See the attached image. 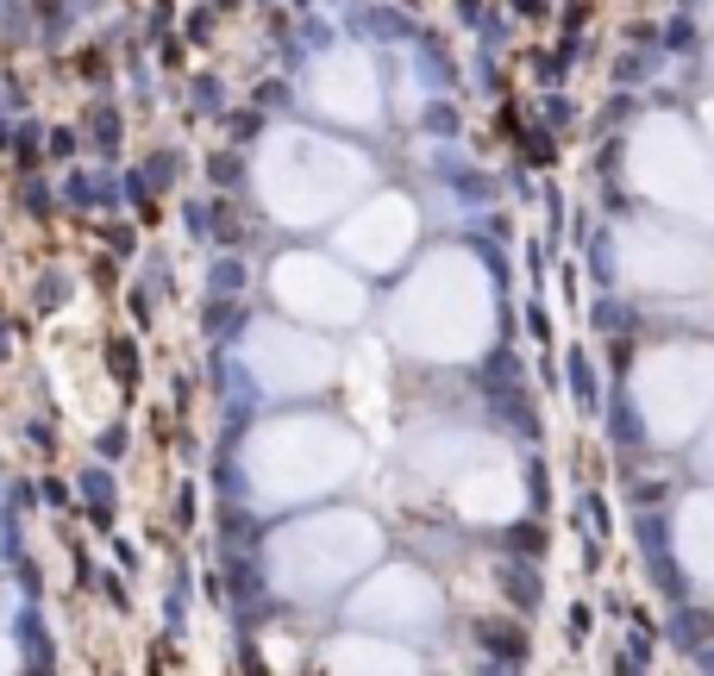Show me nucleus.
<instances>
[{
    "mask_svg": "<svg viewBox=\"0 0 714 676\" xmlns=\"http://www.w3.org/2000/svg\"><path fill=\"white\" fill-rule=\"evenodd\" d=\"M602 207H608V220H620V213H633V200L620 195V182H608V188H602Z\"/></svg>",
    "mask_w": 714,
    "mask_h": 676,
    "instance_id": "nucleus-29",
    "label": "nucleus"
},
{
    "mask_svg": "<svg viewBox=\"0 0 714 676\" xmlns=\"http://www.w3.org/2000/svg\"><path fill=\"white\" fill-rule=\"evenodd\" d=\"M352 32L357 38H370V45H414V38H420L414 13H402V7H357Z\"/></svg>",
    "mask_w": 714,
    "mask_h": 676,
    "instance_id": "nucleus-2",
    "label": "nucleus"
},
{
    "mask_svg": "<svg viewBox=\"0 0 714 676\" xmlns=\"http://www.w3.org/2000/svg\"><path fill=\"white\" fill-rule=\"evenodd\" d=\"M245 257H213V270H207V295L213 300H238L245 295Z\"/></svg>",
    "mask_w": 714,
    "mask_h": 676,
    "instance_id": "nucleus-9",
    "label": "nucleus"
},
{
    "mask_svg": "<svg viewBox=\"0 0 714 676\" xmlns=\"http://www.w3.org/2000/svg\"><path fill=\"white\" fill-rule=\"evenodd\" d=\"M520 489H527V507H545V501H552V470H545L539 451L520 457Z\"/></svg>",
    "mask_w": 714,
    "mask_h": 676,
    "instance_id": "nucleus-12",
    "label": "nucleus"
},
{
    "mask_svg": "<svg viewBox=\"0 0 714 676\" xmlns=\"http://www.w3.org/2000/svg\"><path fill=\"white\" fill-rule=\"evenodd\" d=\"M232 145H251V138H257V125H263V113H257V107H251V113H232Z\"/></svg>",
    "mask_w": 714,
    "mask_h": 676,
    "instance_id": "nucleus-22",
    "label": "nucleus"
},
{
    "mask_svg": "<svg viewBox=\"0 0 714 676\" xmlns=\"http://www.w3.org/2000/svg\"><path fill=\"white\" fill-rule=\"evenodd\" d=\"M70 200H76V207H107L113 188H107L101 175H70Z\"/></svg>",
    "mask_w": 714,
    "mask_h": 676,
    "instance_id": "nucleus-15",
    "label": "nucleus"
},
{
    "mask_svg": "<svg viewBox=\"0 0 714 676\" xmlns=\"http://www.w3.org/2000/svg\"><path fill=\"white\" fill-rule=\"evenodd\" d=\"M633 107H639V100L627 95V88H614V95L602 100V113H595V132H602V138H614V125L633 120Z\"/></svg>",
    "mask_w": 714,
    "mask_h": 676,
    "instance_id": "nucleus-14",
    "label": "nucleus"
},
{
    "mask_svg": "<svg viewBox=\"0 0 714 676\" xmlns=\"http://www.w3.org/2000/svg\"><path fill=\"white\" fill-rule=\"evenodd\" d=\"M658 50L664 57H702V32H695V20H689V13H670V20L658 25Z\"/></svg>",
    "mask_w": 714,
    "mask_h": 676,
    "instance_id": "nucleus-8",
    "label": "nucleus"
},
{
    "mask_svg": "<svg viewBox=\"0 0 714 676\" xmlns=\"http://www.w3.org/2000/svg\"><path fill=\"white\" fill-rule=\"evenodd\" d=\"M207 175H213V188H238V182H245V163H238V150H220V157L207 163Z\"/></svg>",
    "mask_w": 714,
    "mask_h": 676,
    "instance_id": "nucleus-18",
    "label": "nucleus"
},
{
    "mask_svg": "<svg viewBox=\"0 0 714 676\" xmlns=\"http://www.w3.org/2000/svg\"><path fill=\"white\" fill-rule=\"evenodd\" d=\"M95 145H101V150H113V145H120V120H113L107 107L95 113Z\"/></svg>",
    "mask_w": 714,
    "mask_h": 676,
    "instance_id": "nucleus-24",
    "label": "nucleus"
},
{
    "mask_svg": "<svg viewBox=\"0 0 714 676\" xmlns=\"http://www.w3.org/2000/svg\"><path fill=\"white\" fill-rule=\"evenodd\" d=\"M664 63H670L664 50H620V57H614V88L633 95V88H645V82H658Z\"/></svg>",
    "mask_w": 714,
    "mask_h": 676,
    "instance_id": "nucleus-6",
    "label": "nucleus"
},
{
    "mask_svg": "<svg viewBox=\"0 0 714 676\" xmlns=\"http://www.w3.org/2000/svg\"><path fill=\"white\" fill-rule=\"evenodd\" d=\"M270 107H288V82H263L257 88V113H270Z\"/></svg>",
    "mask_w": 714,
    "mask_h": 676,
    "instance_id": "nucleus-27",
    "label": "nucleus"
},
{
    "mask_svg": "<svg viewBox=\"0 0 714 676\" xmlns=\"http://www.w3.org/2000/svg\"><path fill=\"white\" fill-rule=\"evenodd\" d=\"M107 364H113V370L126 376V382L138 376V357H132V345H126V339H113V345H107Z\"/></svg>",
    "mask_w": 714,
    "mask_h": 676,
    "instance_id": "nucleus-23",
    "label": "nucleus"
},
{
    "mask_svg": "<svg viewBox=\"0 0 714 676\" xmlns=\"http://www.w3.org/2000/svg\"><path fill=\"white\" fill-rule=\"evenodd\" d=\"M220 7H232V0H220Z\"/></svg>",
    "mask_w": 714,
    "mask_h": 676,
    "instance_id": "nucleus-34",
    "label": "nucleus"
},
{
    "mask_svg": "<svg viewBox=\"0 0 714 676\" xmlns=\"http://www.w3.org/2000/svg\"><path fill=\"white\" fill-rule=\"evenodd\" d=\"M514 150H520V163L527 170H552L564 150H558V132L552 125H539V120H520V132H514Z\"/></svg>",
    "mask_w": 714,
    "mask_h": 676,
    "instance_id": "nucleus-5",
    "label": "nucleus"
},
{
    "mask_svg": "<svg viewBox=\"0 0 714 676\" xmlns=\"http://www.w3.org/2000/svg\"><path fill=\"white\" fill-rule=\"evenodd\" d=\"M477 38H483V50H502V45H508V13H489V7H483V20H477Z\"/></svg>",
    "mask_w": 714,
    "mask_h": 676,
    "instance_id": "nucleus-19",
    "label": "nucleus"
},
{
    "mask_svg": "<svg viewBox=\"0 0 714 676\" xmlns=\"http://www.w3.org/2000/svg\"><path fill=\"white\" fill-rule=\"evenodd\" d=\"M583 25H589V0H570L564 7V38H583Z\"/></svg>",
    "mask_w": 714,
    "mask_h": 676,
    "instance_id": "nucleus-25",
    "label": "nucleus"
},
{
    "mask_svg": "<svg viewBox=\"0 0 714 676\" xmlns=\"http://www.w3.org/2000/svg\"><path fill=\"white\" fill-rule=\"evenodd\" d=\"M452 7H458V20H464V25H477V20H483V7H489V0H452Z\"/></svg>",
    "mask_w": 714,
    "mask_h": 676,
    "instance_id": "nucleus-32",
    "label": "nucleus"
},
{
    "mask_svg": "<svg viewBox=\"0 0 714 676\" xmlns=\"http://www.w3.org/2000/svg\"><path fill=\"white\" fill-rule=\"evenodd\" d=\"M201 325H207L213 345H232V332H245V307H238V300H207Z\"/></svg>",
    "mask_w": 714,
    "mask_h": 676,
    "instance_id": "nucleus-10",
    "label": "nucleus"
},
{
    "mask_svg": "<svg viewBox=\"0 0 714 676\" xmlns=\"http://www.w3.org/2000/svg\"><path fill=\"white\" fill-rule=\"evenodd\" d=\"M338 676H414V664L402 657V651H389V646H345Z\"/></svg>",
    "mask_w": 714,
    "mask_h": 676,
    "instance_id": "nucleus-3",
    "label": "nucleus"
},
{
    "mask_svg": "<svg viewBox=\"0 0 714 676\" xmlns=\"http://www.w3.org/2000/svg\"><path fill=\"white\" fill-rule=\"evenodd\" d=\"M420 132H427V138H445V145H452V138L464 132V113L452 107V100H427V107H420Z\"/></svg>",
    "mask_w": 714,
    "mask_h": 676,
    "instance_id": "nucleus-11",
    "label": "nucleus"
},
{
    "mask_svg": "<svg viewBox=\"0 0 714 676\" xmlns=\"http://www.w3.org/2000/svg\"><path fill=\"white\" fill-rule=\"evenodd\" d=\"M508 7L520 20H545V13H552V0H508Z\"/></svg>",
    "mask_w": 714,
    "mask_h": 676,
    "instance_id": "nucleus-31",
    "label": "nucleus"
},
{
    "mask_svg": "<svg viewBox=\"0 0 714 676\" xmlns=\"http://www.w3.org/2000/svg\"><path fill=\"white\" fill-rule=\"evenodd\" d=\"M301 45H307V50H332V25H327V20H307V25H301Z\"/></svg>",
    "mask_w": 714,
    "mask_h": 676,
    "instance_id": "nucleus-26",
    "label": "nucleus"
},
{
    "mask_svg": "<svg viewBox=\"0 0 714 676\" xmlns=\"http://www.w3.org/2000/svg\"><path fill=\"white\" fill-rule=\"evenodd\" d=\"M539 125H552V132H570V125H577V100L558 95V88H545V100H539Z\"/></svg>",
    "mask_w": 714,
    "mask_h": 676,
    "instance_id": "nucleus-13",
    "label": "nucleus"
},
{
    "mask_svg": "<svg viewBox=\"0 0 714 676\" xmlns=\"http://www.w3.org/2000/svg\"><path fill=\"white\" fill-rule=\"evenodd\" d=\"M502 195H508V200H520V207H527V200H539V182H533V170H527V163H514V170L502 175Z\"/></svg>",
    "mask_w": 714,
    "mask_h": 676,
    "instance_id": "nucleus-17",
    "label": "nucleus"
},
{
    "mask_svg": "<svg viewBox=\"0 0 714 676\" xmlns=\"http://www.w3.org/2000/svg\"><path fill=\"white\" fill-rule=\"evenodd\" d=\"M82 495H88V507L107 520V507H113V476H107V470H88V476H82Z\"/></svg>",
    "mask_w": 714,
    "mask_h": 676,
    "instance_id": "nucleus-16",
    "label": "nucleus"
},
{
    "mask_svg": "<svg viewBox=\"0 0 714 676\" xmlns=\"http://www.w3.org/2000/svg\"><path fill=\"white\" fill-rule=\"evenodd\" d=\"M38 300H45V307H57V300H63V275H51V282H38Z\"/></svg>",
    "mask_w": 714,
    "mask_h": 676,
    "instance_id": "nucleus-33",
    "label": "nucleus"
},
{
    "mask_svg": "<svg viewBox=\"0 0 714 676\" xmlns=\"http://www.w3.org/2000/svg\"><path fill=\"white\" fill-rule=\"evenodd\" d=\"M602 407H608V445L614 451H645V426H639V414L627 407L620 382H614V401H602Z\"/></svg>",
    "mask_w": 714,
    "mask_h": 676,
    "instance_id": "nucleus-7",
    "label": "nucleus"
},
{
    "mask_svg": "<svg viewBox=\"0 0 714 676\" xmlns=\"http://www.w3.org/2000/svg\"><path fill=\"white\" fill-rule=\"evenodd\" d=\"M182 225H188L195 238H213V207H207V200H188V207H182Z\"/></svg>",
    "mask_w": 714,
    "mask_h": 676,
    "instance_id": "nucleus-20",
    "label": "nucleus"
},
{
    "mask_svg": "<svg viewBox=\"0 0 714 676\" xmlns=\"http://www.w3.org/2000/svg\"><path fill=\"white\" fill-rule=\"evenodd\" d=\"M564 382H570V401L583 414H602V376H595V357L583 345H570V357H564Z\"/></svg>",
    "mask_w": 714,
    "mask_h": 676,
    "instance_id": "nucleus-4",
    "label": "nucleus"
},
{
    "mask_svg": "<svg viewBox=\"0 0 714 676\" xmlns=\"http://www.w3.org/2000/svg\"><path fill=\"white\" fill-rule=\"evenodd\" d=\"M370 626H395V632H420V626H439V595H433V582L427 576H414V570H395L377 589V595L357 607Z\"/></svg>",
    "mask_w": 714,
    "mask_h": 676,
    "instance_id": "nucleus-1",
    "label": "nucleus"
},
{
    "mask_svg": "<svg viewBox=\"0 0 714 676\" xmlns=\"http://www.w3.org/2000/svg\"><path fill=\"white\" fill-rule=\"evenodd\" d=\"M520 320H527V332H533L539 345H552V320H545V307H539V300H527V307H520Z\"/></svg>",
    "mask_w": 714,
    "mask_h": 676,
    "instance_id": "nucleus-21",
    "label": "nucleus"
},
{
    "mask_svg": "<svg viewBox=\"0 0 714 676\" xmlns=\"http://www.w3.org/2000/svg\"><path fill=\"white\" fill-rule=\"evenodd\" d=\"M195 107H201V113H220V82H213V75L195 82Z\"/></svg>",
    "mask_w": 714,
    "mask_h": 676,
    "instance_id": "nucleus-28",
    "label": "nucleus"
},
{
    "mask_svg": "<svg viewBox=\"0 0 714 676\" xmlns=\"http://www.w3.org/2000/svg\"><path fill=\"white\" fill-rule=\"evenodd\" d=\"M126 451V426H107L101 432V457H120Z\"/></svg>",
    "mask_w": 714,
    "mask_h": 676,
    "instance_id": "nucleus-30",
    "label": "nucleus"
}]
</instances>
